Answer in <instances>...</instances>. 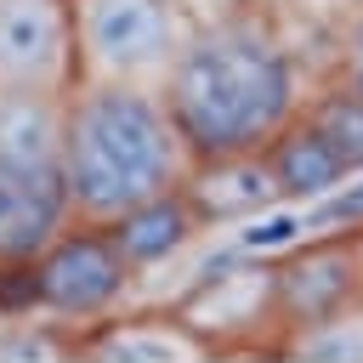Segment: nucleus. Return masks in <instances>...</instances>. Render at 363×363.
I'll return each instance as SVG.
<instances>
[{"mask_svg": "<svg viewBox=\"0 0 363 363\" xmlns=\"http://www.w3.org/2000/svg\"><path fill=\"white\" fill-rule=\"evenodd\" d=\"M312 40L267 0H233L193 17L159 96L193 153V164L261 153L312 96Z\"/></svg>", "mask_w": 363, "mask_h": 363, "instance_id": "1", "label": "nucleus"}, {"mask_svg": "<svg viewBox=\"0 0 363 363\" xmlns=\"http://www.w3.org/2000/svg\"><path fill=\"white\" fill-rule=\"evenodd\" d=\"M193 153L153 85L79 79L62 96V176L74 221H119L136 204L187 187Z\"/></svg>", "mask_w": 363, "mask_h": 363, "instance_id": "2", "label": "nucleus"}, {"mask_svg": "<svg viewBox=\"0 0 363 363\" xmlns=\"http://www.w3.org/2000/svg\"><path fill=\"white\" fill-rule=\"evenodd\" d=\"M68 221L62 96L0 91V284L11 289Z\"/></svg>", "mask_w": 363, "mask_h": 363, "instance_id": "3", "label": "nucleus"}, {"mask_svg": "<svg viewBox=\"0 0 363 363\" xmlns=\"http://www.w3.org/2000/svg\"><path fill=\"white\" fill-rule=\"evenodd\" d=\"M136 284L142 278L125 261L113 227H102V221H68L28 261V272L6 289V306L40 312L45 323H57L68 335H85V329L108 323L113 312H125L130 295H136Z\"/></svg>", "mask_w": 363, "mask_h": 363, "instance_id": "4", "label": "nucleus"}, {"mask_svg": "<svg viewBox=\"0 0 363 363\" xmlns=\"http://www.w3.org/2000/svg\"><path fill=\"white\" fill-rule=\"evenodd\" d=\"M187 28H193V11L182 0H74L79 79L153 85L159 91Z\"/></svg>", "mask_w": 363, "mask_h": 363, "instance_id": "5", "label": "nucleus"}, {"mask_svg": "<svg viewBox=\"0 0 363 363\" xmlns=\"http://www.w3.org/2000/svg\"><path fill=\"white\" fill-rule=\"evenodd\" d=\"M272 261V306H278V340L289 346L295 335L363 306V221L335 227L323 238L289 244ZM278 346V357H284Z\"/></svg>", "mask_w": 363, "mask_h": 363, "instance_id": "6", "label": "nucleus"}, {"mask_svg": "<svg viewBox=\"0 0 363 363\" xmlns=\"http://www.w3.org/2000/svg\"><path fill=\"white\" fill-rule=\"evenodd\" d=\"M176 312L199 329L216 357H278V306H272V261H227L204 272Z\"/></svg>", "mask_w": 363, "mask_h": 363, "instance_id": "7", "label": "nucleus"}, {"mask_svg": "<svg viewBox=\"0 0 363 363\" xmlns=\"http://www.w3.org/2000/svg\"><path fill=\"white\" fill-rule=\"evenodd\" d=\"M74 79V0H0V91L68 96Z\"/></svg>", "mask_w": 363, "mask_h": 363, "instance_id": "8", "label": "nucleus"}, {"mask_svg": "<svg viewBox=\"0 0 363 363\" xmlns=\"http://www.w3.org/2000/svg\"><path fill=\"white\" fill-rule=\"evenodd\" d=\"M74 363H216V352L176 306H125L74 335Z\"/></svg>", "mask_w": 363, "mask_h": 363, "instance_id": "9", "label": "nucleus"}, {"mask_svg": "<svg viewBox=\"0 0 363 363\" xmlns=\"http://www.w3.org/2000/svg\"><path fill=\"white\" fill-rule=\"evenodd\" d=\"M108 227H113V238H119L125 261L136 267V278H147V272L170 267L176 255H187L193 244H204V238H210V221L199 216V204L187 199V187L159 193V199L136 204L130 216H119V221H108Z\"/></svg>", "mask_w": 363, "mask_h": 363, "instance_id": "10", "label": "nucleus"}, {"mask_svg": "<svg viewBox=\"0 0 363 363\" xmlns=\"http://www.w3.org/2000/svg\"><path fill=\"white\" fill-rule=\"evenodd\" d=\"M187 199L199 204V216L210 221V233L227 227V221H250V216L284 204L267 153H238V159L193 164V170H187Z\"/></svg>", "mask_w": 363, "mask_h": 363, "instance_id": "11", "label": "nucleus"}, {"mask_svg": "<svg viewBox=\"0 0 363 363\" xmlns=\"http://www.w3.org/2000/svg\"><path fill=\"white\" fill-rule=\"evenodd\" d=\"M261 153H267V164H272V182H278L284 204H318V199H329V193H340V187L352 182L346 159L329 147V136H323L306 113H295Z\"/></svg>", "mask_w": 363, "mask_h": 363, "instance_id": "12", "label": "nucleus"}, {"mask_svg": "<svg viewBox=\"0 0 363 363\" xmlns=\"http://www.w3.org/2000/svg\"><path fill=\"white\" fill-rule=\"evenodd\" d=\"M301 113L329 136V147L346 159V170H352V176H363V102H357L352 91H340V85L318 79Z\"/></svg>", "mask_w": 363, "mask_h": 363, "instance_id": "13", "label": "nucleus"}, {"mask_svg": "<svg viewBox=\"0 0 363 363\" xmlns=\"http://www.w3.org/2000/svg\"><path fill=\"white\" fill-rule=\"evenodd\" d=\"M318 79L352 91L363 102V0H352L318 40Z\"/></svg>", "mask_w": 363, "mask_h": 363, "instance_id": "14", "label": "nucleus"}, {"mask_svg": "<svg viewBox=\"0 0 363 363\" xmlns=\"http://www.w3.org/2000/svg\"><path fill=\"white\" fill-rule=\"evenodd\" d=\"M284 357H318V363H363V306H352V312H340V318H329V323H318V329L295 335V340L284 346Z\"/></svg>", "mask_w": 363, "mask_h": 363, "instance_id": "15", "label": "nucleus"}, {"mask_svg": "<svg viewBox=\"0 0 363 363\" xmlns=\"http://www.w3.org/2000/svg\"><path fill=\"white\" fill-rule=\"evenodd\" d=\"M267 6H272L278 17H289L306 40H323V28H329V23H335L352 0H267Z\"/></svg>", "mask_w": 363, "mask_h": 363, "instance_id": "16", "label": "nucleus"}, {"mask_svg": "<svg viewBox=\"0 0 363 363\" xmlns=\"http://www.w3.org/2000/svg\"><path fill=\"white\" fill-rule=\"evenodd\" d=\"M193 17H204V11H221V6H233V0H182Z\"/></svg>", "mask_w": 363, "mask_h": 363, "instance_id": "17", "label": "nucleus"}, {"mask_svg": "<svg viewBox=\"0 0 363 363\" xmlns=\"http://www.w3.org/2000/svg\"><path fill=\"white\" fill-rule=\"evenodd\" d=\"M0 312H6V284H0Z\"/></svg>", "mask_w": 363, "mask_h": 363, "instance_id": "18", "label": "nucleus"}]
</instances>
